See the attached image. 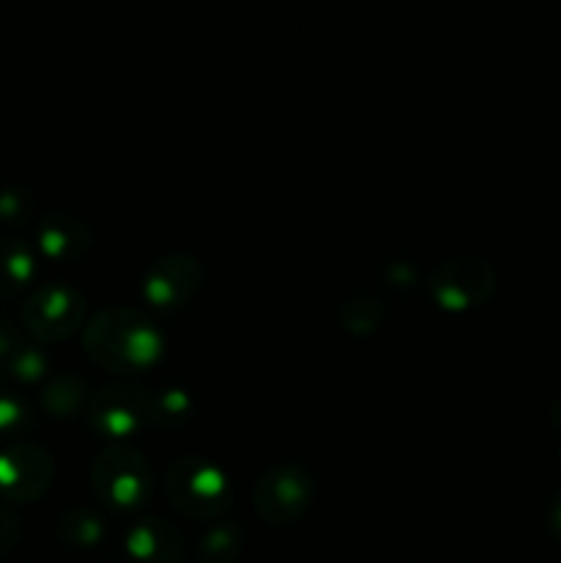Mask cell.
I'll return each instance as SVG.
<instances>
[{"label": "cell", "mask_w": 561, "mask_h": 563, "mask_svg": "<svg viewBox=\"0 0 561 563\" xmlns=\"http://www.w3.org/2000/svg\"><path fill=\"white\" fill-rule=\"evenodd\" d=\"M20 533H22V522L16 517L14 509L9 506H0V559L11 553L20 542Z\"/></svg>", "instance_id": "44dd1931"}, {"label": "cell", "mask_w": 561, "mask_h": 563, "mask_svg": "<svg viewBox=\"0 0 561 563\" xmlns=\"http://www.w3.org/2000/svg\"><path fill=\"white\" fill-rule=\"evenodd\" d=\"M82 319H86V297L64 280L36 286L22 306V328L44 344L69 339Z\"/></svg>", "instance_id": "8992f818"}, {"label": "cell", "mask_w": 561, "mask_h": 563, "mask_svg": "<svg viewBox=\"0 0 561 563\" xmlns=\"http://www.w3.org/2000/svg\"><path fill=\"white\" fill-rule=\"evenodd\" d=\"M314 478L297 462H275L253 484V509L270 526L300 520L314 504Z\"/></svg>", "instance_id": "5b68a950"}, {"label": "cell", "mask_w": 561, "mask_h": 563, "mask_svg": "<svg viewBox=\"0 0 561 563\" xmlns=\"http://www.w3.org/2000/svg\"><path fill=\"white\" fill-rule=\"evenodd\" d=\"M165 489L176 511L209 520L231 509V482L223 467L204 456H179L165 473Z\"/></svg>", "instance_id": "7a4b0ae2"}, {"label": "cell", "mask_w": 561, "mask_h": 563, "mask_svg": "<svg viewBox=\"0 0 561 563\" xmlns=\"http://www.w3.org/2000/svg\"><path fill=\"white\" fill-rule=\"evenodd\" d=\"M88 357L116 374H135L163 355L165 339L154 319L138 308L108 306L94 313L82 328Z\"/></svg>", "instance_id": "6da1fadb"}, {"label": "cell", "mask_w": 561, "mask_h": 563, "mask_svg": "<svg viewBox=\"0 0 561 563\" xmlns=\"http://www.w3.org/2000/svg\"><path fill=\"white\" fill-rule=\"evenodd\" d=\"M33 427V410L25 399L14 394H0V434L14 443L22 432Z\"/></svg>", "instance_id": "d6986e66"}, {"label": "cell", "mask_w": 561, "mask_h": 563, "mask_svg": "<svg viewBox=\"0 0 561 563\" xmlns=\"http://www.w3.org/2000/svg\"><path fill=\"white\" fill-rule=\"evenodd\" d=\"M91 229L69 212H47L36 223V247L53 262H77L91 251Z\"/></svg>", "instance_id": "8fae6325"}, {"label": "cell", "mask_w": 561, "mask_h": 563, "mask_svg": "<svg viewBox=\"0 0 561 563\" xmlns=\"http://www.w3.org/2000/svg\"><path fill=\"white\" fill-rule=\"evenodd\" d=\"M429 295L446 311H468L493 295L495 267L482 256H451L429 275Z\"/></svg>", "instance_id": "52a82bcc"}, {"label": "cell", "mask_w": 561, "mask_h": 563, "mask_svg": "<svg viewBox=\"0 0 561 563\" xmlns=\"http://www.w3.org/2000/svg\"><path fill=\"white\" fill-rule=\"evenodd\" d=\"M339 322L352 333H372L383 322V306L372 295H355L341 306Z\"/></svg>", "instance_id": "e0dca14e"}, {"label": "cell", "mask_w": 561, "mask_h": 563, "mask_svg": "<svg viewBox=\"0 0 561 563\" xmlns=\"http://www.w3.org/2000/svg\"><path fill=\"white\" fill-rule=\"evenodd\" d=\"M204 284L201 262L190 253H165L148 264L143 275V300L157 311L185 308Z\"/></svg>", "instance_id": "9c48e42d"}, {"label": "cell", "mask_w": 561, "mask_h": 563, "mask_svg": "<svg viewBox=\"0 0 561 563\" xmlns=\"http://www.w3.org/2000/svg\"><path fill=\"white\" fill-rule=\"evenodd\" d=\"M124 548L138 563H179L185 555V539L174 522L148 515L127 528Z\"/></svg>", "instance_id": "30bf717a"}, {"label": "cell", "mask_w": 561, "mask_h": 563, "mask_svg": "<svg viewBox=\"0 0 561 563\" xmlns=\"http://www.w3.org/2000/svg\"><path fill=\"white\" fill-rule=\"evenodd\" d=\"M544 522H548L550 537L561 544V489L550 498L548 509H544Z\"/></svg>", "instance_id": "7402d4cb"}, {"label": "cell", "mask_w": 561, "mask_h": 563, "mask_svg": "<svg viewBox=\"0 0 561 563\" xmlns=\"http://www.w3.org/2000/svg\"><path fill=\"white\" fill-rule=\"evenodd\" d=\"M91 396H88L86 379L77 377L75 372H61L42 388V407L44 412L55 418H75L88 407Z\"/></svg>", "instance_id": "4fadbf2b"}, {"label": "cell", "mask_w": 561, "mask_h": 563, "mask_svg": "<svg viewBox=\"0 0 561 563\" xmlns=\"http://www.w3.org/2000/svg\"><path fill=\"white\" fill-rule=\"evenodd\" d=\"M245 533L234 520H218L198 533L196 559L198 563H234L242 553Z\"/></svg>", "instance_id": "5bb4252c"}, {"label": "cell", "mask_w": 561, "mask_h": 563, "mask_svg": "<svg viewBox=\"0 0 561 563\" xmlns=\"http://www.w3.org/2000/svg\"><path fill=\"white\" fill-rule=\"evenodd\" d=\"M58 533L72 548H97L105 539V520L91 506L72 504L61 511Z\"/></svg>", "instance_id": "9a60e30c"}, {"label": "cell", "mask_w": 561, "mask_h": 563, "mask_svg": "<svg viewBox=\"0 0 561 563\" xmlns=\"http://www.w3.org/2000/svg\"><path fill=\"white\" fill-rule=\"evenodd\" d=\"M91 487L110 509H138L152 495V465L130 443H108L91 465Z\"/></svg>", "instance_id": "3957f363"}, {"label": "cell", "mask_w": 561, "mask_h": 563, "mask_svg": "<svg viewBox=\"0 0 561 563\" xmlns=\"http://www.w3.org/2000/svg\"><path fill=\"white\" fill-rule=\"evenodd\" d=\"M53 456L36 443L14 440L0 449V495L11 504H28L53 484Z\"/></svg>", "instance_id": "ba28073f"}, {"label": "cell", "mask_w": 561, "mask_h": 563, "mask_svg": "<svg viewBox=\"0 0 561 563\" xmlns=\"http://www.w3.org/2000/svg\"><path fill=\"white\" fill-rule=\"evenodd\" d=\"M86 421L110 443H127L138 429L152 427V390L135 383L105 385L88 401Z\"/></svg>", "instance_id": "277c9868"}, {"label": "cell", "mask_w": 561, "mask_h": 563, "mask_svg": "<svg viewBox=\"0 0 561 563\" xmlns=\"http://www.w3.org/2000/svg\"><path fill=\"white\" fill-rule=\"evenodd\" d=\"M50 357L42 346L25 344L9 363H6V379H16V383H38L47 377Z\"/></svg>", "instance_id": "ac0fdd59"}, {"label": "cell", "mask_w": 561, "mask_h": 563, "mask_svg": "<svg viewBox=\"0 0 561 563\" xmlns=\"http://www.w3.org/2000/svg\"><path fill=\"white\" fill-rule=\"evenodd\" d=\"M36 275V253L20 236H0V297L25 289Z\"/></svg>", "instance_id": "7c38bea8"}, {"label": "cell", "mask_w": 561, "mask_h": 563, "mask_svg": "<svg viewBox=\"0 0 561 563\" xmlns=\"http://www.w3.org/2000/svg\"><path fill=\"white\" fill-rule=\"evenodd\" d=\"M187 416H190V399L185 390H152V427H182Z\"/></svg>", "instance_id": "2e32d148"}, {"label": "cell", "mask_w": 561, "mask_h": 563, "mask_svg": "<svg viewBox=\"0 0 561 563\" xmlns=\"http://www.w3.org/2000/svg\"><path fill=\"white\" fill-rule=\"evenodd\" d=\"M36 214L33 196L20 185H11L0 190V223L3 225H25Z\"/></svg>", "instance_id": "ffe728a7"}]
</instances>
